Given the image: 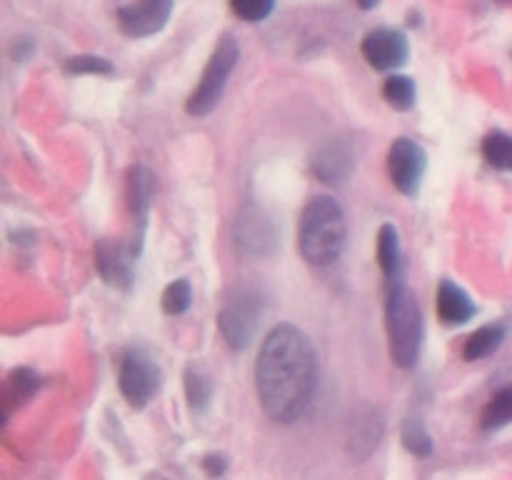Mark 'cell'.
Wrapping results in <instances>:
<instances>
[{
	"instance_id": "7",
	"label": "cell",
	"mask_w": 512,
	"mask_h": 480,
	"mask_svg": "<svg viewBox=\"0 0 512 480\" xmlns=\"http://www.w3.org/2000/svg\"><path fill=\"white\" fill-rule=\"evenodd\" d=\"M425 170H428V153L415 140L398 138L390 145L388 173L400 193L413 198L420 190V185H423Z\"/></svg>"
},
{
	"instance_id": "9",
	"label": "cell",
	"mask_w": 512,
	"mask_h": 480,
	"mask_svg": "<svg viewBox=\"0 0 512 480\" xmlns=\"http://www.w3.org/2000/svg\"><path fill=\"white\" fill-rule=\"evenodd\" d=\"M135 245L118 243L113 238H103L95 243V268L100 278L115 288H130L133 285V265L138 260Z\"/></svg>"
},
{
	"instance_id": "4",
	"label": "cell",
	"mask_w": 512,
	"mask_h": 480,
	"mask_svg": "<svg viewBox=\"0 0 512 480\" xmlns=\"http://www.w3.org/2000/svg\"><path fill=\"white\" fill-rule=\"evenodd\" d=\"M238 58V40H235L233 35H223V38L218 40V45H215L213 55H210L198 85H195V90L190 93L188 103H185L188 115H193V118H205V115H210L218 108L220 100H223L230 73H233L235 65H238Z\"/></svg>"
},
{
	"instance_id": "18",
	"label": "cell",
	"mask_w": 512,
	"mask_h": 480,
	"mask_svg": "<svg viewBox=\"0 0 512 480\" xmlns=\"http://www.w3.org/2000/svg\"><path fill=\"white\" fill-rule=\"evenodd\" d=\"M510 423H512V383L505 385L503 390H498V393L490 398V403L485 405L483 415H480V428L500 430Z\"/></svg>"
},
{
	"instance_id": "14",
	"label": "cell",
	"mask_w": 512,
	"mask_h": 480,
	"mask_svg": "<svg viewBox=\"0 0 512 480\" xmlns=\"http://www.w3.org/2000/svg\"><path fill=\"white\" fill-rule=\"evenodd\" d=\"M435 308H438L440 320H443L445 325H450V328L465 325L468 320L475 318V313H478L473 298H470L460 285H455L453 280H440L438 295H435Z\"/></svg>"
},
{
	"instance_id": "22",
	"label": "cell",
	"mask_w": 512,
	"mask_h": 480,
	"mask_svg": "<svg viewBox=\"0 0 512 480\" xmlns=\"http://www.w3.org/2000/svg\"><path fill=\"white\" fill-rule=\"evenodd\" d=\"M415 83L410 75H390L383 85V95L390 108L410 110L415 105Z\"/></svg>"
},
{
	"instance_id": "17",
	"label": "cell",
	"mask_w": 512,
	"mask_h": 480,
	"mask_svg": "<svg viewBox=\"0 0 512 480\" xmlns=\"http://www.w3.org/2000/svg\"><path fill=\"white\" fill-rule=\"evenodd\" d=\"M503 340H505V325L500 323L483 325V328H478L468 340H465L463 358L468 360V363L490 358V355L503 345Z\"/></svg>"
},
{
	"instance_id": "13",
	"label": "cell",
	"mask_w": 512,
	"mask_h": 480,
	"mask_svg": "<svg viewBox=\"0 0 512 480\" xmlns=\"http://www.w3.org/2000/svg\"><path fill=\"white\" fill-rule=\"evenodd\" d=\"M385 420L375 405H360L358 410L350 418V430H348V448L353 453V458L365 460L375 453V448L380 445L383 438Z\"/></svg>"
},
{
	"instance_id": "10",
	"label": "cell",
	"mask_w": 512,
	"mask_h": 480,
	"mask_svg": "<svg viewBox=\"0 0 512 480\" xmlns=\"http://www.w3.org/2000/svg\"><path fill=\"white\" fill-rule=\"evenodd\" d=\"M363 55L375 70H393L408 63L410 43L400 30L375 28L365 35Z\"/></svg>"
},
{
	"instance_id": "29",
	"label": "cell",
	"mask_w": 512,
	"mask_h": 480,
	"mask_svg": "<svg viewBox=\"0 0 512 480\" xmlns=\"http://www.w3.org/2000/svg\"><path fill=\"white\" fill-rule=\"evenodd\" d=\"M358 5L363 10H373V8H378L380 5V0H358Z\"/></svg>"
},
{
	"instance_id": "21",
	"label": "cell",
	"mask_w": 512,
	"mask_h": 480,
	"mask_svg": "<svg viewBox=\"0 0 512 480\" xmlns=\"http://www.w3.org/2000/svg\"><path fill=\"white\" fill-rule=\"evenodd\" d=\"M483 155L493 168L512 170V135L493 130L483 140Z\"/></svg>"
},
{
	"instance_id": "24",
	"label": "cell",
	"mask_w": 512,
	"mask_h": 480,
	"mask_svg": "<svg viewBox=\"0 0 512 480\" xmlns=\"http://www.w3.org/2000/svg\"><path fill=\"white\" fill-rule=\"evenodd\" d=\"M190 303H193V288L185 278L173 280L170 285H165L163 298H160V305L168 315H183L188 313Z\"/></svg>"
},
{
	"instance_id": "11",
	"label": "cell",
	"mask_w": 512,
	"mask_h": 480,
	"mask_svg": "<svg viewBox=\"0 0 512 480\" xmlns=\"http://www.w3.org/2000/svg\"><path fill=\"white\" fill-rule=\"evenodd\" d=\"M155 193V175L145 165H133L128 170V183H125V195H128V208L135 218V238L133 245L138 253H143V235L145 223H148V210L153 203Z\"/></svg>"
},
{
	"instance_id": "2",
	"label": "cell",
	"mask_w": 512,
	"mask_h": 480,
	"mask_svg": "<svg viewBox=\"0 0 512 480\" xmlns=\"http://www.w3.org/2000/svg\"><path fill=\"white\" fill-rule=\"evenodd\" d=\"M345 213L330 195H318L305 205L298 225L300 255L310 265H333L345 245Z\"/></svg>"
},
{
	"instance_id": "16",
	"label": "cell",
	"mask_w": 512,
	"mask_h": 480,
	"mask_svg": "<svg viewBox=\"0 0 512 480\" xmlns=\"http://www.w3.org/2000/svg\"><path fill=\"white\" fill-rule=\"evenodd\" d=\"M350 168H353V153L340 140H333V143L325 145L313 160L315 175L323 178L325 183H343L350 175Z\"/></svg>"
},
{
	"instance_id": "20",
	"label": "cell",
	"mask_w": 512,
	"mask_h": 480,
	"mask_svg": "<svg viewBox=\"0 0 512 480\" xmlns=\"http://www.w3.org/2000/svg\"><path fill=\"white\" fill-rule=\"evenodd\" d=\"M185 395H188V405L193 410H205L213 398V380L198 365H188L185 370Z\"/></svg>"
},
{
	"instance_id": "3",
	"label": "cell",
	"mask_w": 512,
	"mask_h": 480,
	"mask_svg": "<svg viewBox=\"0 0 512 480\" xmlns=\"http://www.w3.org/2000/svg\"><path fill=\"white\" fill-rule=\"evenodd\" d=\"M385 328H388V343L393 363L398 368H415L423 350L425 320L418 298L405 283L388 288L385 300Z\"/></svg>"
},
{
	"instance_id": "5",
	"label": "cell",
	"mask_w": 512,
	"mask_h": 480,
	"mask_svg": "<svg viewBox=\"0 0 512 480\" xmlns=\"http://www.w3.org/2000/svg\"><path fill=\"white\" fill-rule=\"evenodd\" d=\"M260 315H263V295L258 290L250 285H243V288L238 285L230 290L218 313V328L225 343L233 350L248 348L258 333Z\"/></svg>"
},
{
	"instance_id": "12",
	"label": "cell",
	"mask_w": 512,
	"mask_h": 480,
	"mask_svg": "<svg viewBox=\"0 0 512 480\" xmlns=\"http://www.w3.org/2000/svg\"><path fill=\"white\" fill-rule=\"evenodd\" d=\"M235 240H238L240 248L250 255H270L278 243V235H275V225L263 210L258 208H245L238 215V223H235Z\"/></svg>"
},
{
	"instance_id": "25",
	"label": "cell",
	"mask_w": 512,
	"mask_h": 480,
	"mask_svg": "<svg viewBox=\"0 0 512 480\" xmlns=\"http://www.w3.org/2000/svg\"><path fill=\"white\" fill-rule=\"evenodd\" d=\"M65 70L73 75H110L113 63L100 55H73L65 60Z\"/></svg>"
},
{
	"instance_id": "19",
	"label": "cell",
	"mask_w": 512,
	"mask_h": 480,
	"mask_svg": "<svg viewBox=\"0 0 512 480\" xmlns=\"http://www.w3.org/2000/svg\"><path fill=\"white\" fill-rule=\"evenodd\" d=\"M40 388V378L30 368H15L8 375V383H5V413H8L13 405L28 400L35 390Z\"/></svg>"
},
{
	"instance_id": "15",
	"label": "cell",
	"mask_w": 512,
	"mask_h": 480,
	"mask_svg": "<svg viewBox=\"0 0 512 480\" xmlns=\"http://www.w3.org/2000/svg\"><path fill=\"white\" fill-rule=\"evenodd\" d=\"M378 265L385 275V283L388 288L400 285L405 278V260L403 250H400V235L395 230V225L385 223L378 230Z\"/></svg>"
},
{
	"instance_id": "6",
	"label": "cell",
	"mask_w": 512,
	"mask_h": 480,
	"mask_svg": "<svg viewBox=\"0 0 512 480\" xmlns=\"http://www.w3.org/2000/svg\"><path fill=\"white\" fill-rule=\"evenodd\" d=\"M118 385L123 398L133 408H145L158 395L160 385H163V373L148 350L128 348L120 358Z\"/></svg>"
},
{
	"instance_id": "28",
	"label": "cell",
	"mask_w": 512,
	"mask_h": 480,
	"mask_svg": "<svg viewBox=\"0 0 512 480\" xmlns=\"http://www.w3.org/2000/svg\"><path fill=\"white\" fill-rule=\"evenodd\" d=\"M33 48H35V43L30 38L15 40V45H13V60H15V63H23V60H28V55L33 53Z\"/></svg>"
},
{
	"instance_id": "1",
	"label": "cell",
	"mask_w": 512,
	"mask_h": 480,
	"mask_svg": "<svg viewBox=\"0 0 512 480\" xmlns=\"http://www.w3.org/2000/svg\"><path fill=\"white\" fill-rule=\"evenodd\" d=\"M318 385V358L308 335L280 323L265 335L255 363V390L268 418L293 423L308 410Z\"/></svg>"
},
{
	"instance_id": "27",
	"label": "cell",
	"mask_w": 512,
	"mask_h": 480,
	"mask_svg": "<svg viewBox=\"0 0 512 480\" xmlns=\"http://www.w3.org/2000/svg\"><path fill=\"white\" fill-rule=\"evenodd\" d=\"M203 468H205V473L208 475H220V473H225V468H228V460H225V455H218V453H213V455H205V460H203Z\"/></svg>"
},
{
	"instance_id": "8",
	"label": "cell",
	"mask_w": 512,
	"mask_h": 480,
	"mask_svg": "<svg viewBox=\"0 0 512 480\" xmlns=\"http://www.w3.org/2000/svg\"><path fill=\"white\" fill-rule=\"evenodd\" d=\"M175 0H135L118 10V25L128 38H148L160 33L173 15Z\"/></svg>"
},
{
	"instance_id": "26",
	"label": "cell",
	"mask_w": 512,
	"mask_h": 480,
	"mask_svg": "<svg viewBox=\"0 0 512 480\" xmlns=\"http://www.w3.org/2000/svg\"><path fill=\"white\" fill-rule=\"evenodd\" d=\"M230 8L245 23H260L275 10V0H230Z\"/></svg>"
},
{
	"instance_id": "23",
	"label": "cell",
	"mask_w": 512,
	"mask_h": 480,
	"mask_svg": "<svg viewBox=\"0 0 512 480\" xmlns=\"http://www.w3.org/2000/svg\"><path fill=\"white\" fill-rule=\"evenodd\" d=\"M403 443L405 448H408L413 455H418V458H428V455L433 453V438H430V433L425 430L423 420L415 418V415L405 418Z\"/></svg>"
}]
</instances>
